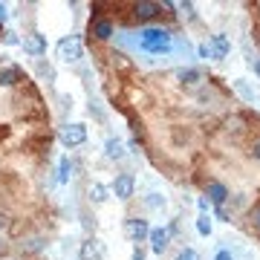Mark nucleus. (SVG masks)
<instances>
[{
  "label": "nucleus",
  "mask_w": 260,
  "mask_h": 260,
  "mask_svg": "<svg viewBox=\"0 0 260 260\" xmlns=\"http://www.w3.org/2000/svg\"><path fill=\"white\" fill-rule=\"evenodd\" d=\"M139 47L150 55H168L174 47V35L162 26H148L139 32Z\"/></svg>",
  "instance_id": "nucleus-1"
},
{
  "label": "nucleus",
  "mask_w": 260,
  "mask_h": 260,
  "mask_svg": "<svg viewBox=\"0 0 260 260\" xmlns=\"http://www.w3.org/2000/svg\"><path fill=\"white\" fill-rule=\"evenodd\" d=\"M87 197H90V203L104 205L107 200H110V188H107V185H102V182H93V185L87 188Z\"/></svg>",
  "instance_id": "nucleus-14"
},
{
  "label": "nucleus",
  "mask_w": 260,
  "mask_h": 260,
  "mask_svg": "<svg viewBox=\"0 0 260 260\" xmlns=\"http://www.w3.org/2000/svg\"><path fill=\"white\" fill-rule=\"evenodd\" d=\"M217 217H220L223 223H229V214H225V208H217Z\"/></svg>",
  "instance_id": "nucleus-31"
},
{
  "label": "nucleus",
  "mask_w": 260,
  "mask_h": 260,
  "mask_svg": "<svg viewBox=\"0 0 260 260\" xmlns=\"http://www.w3.org/2000/svg\"><path fill=\"white\" fill-rule=\"evenodd\" d=\"M0 254H6V243H0Z\"/></svg>",
  "instance_id": "nucleus-33"
},
{
  "label": "nucleus",
  "mask_w": 260,
  "mask_h": 260,
  "mask_svg": "<svg viewBox=\"0 0 260 260\" xmlns=\"http://www.w3.org/2000/svg\"><path fill=\"white\" fill-rule=\"evenodd\" d=\"M159 12H162V6L159 3H150V0H139L136 6H133V15L139 20H150V18H156Z\"/></svg>",
  "instance_id": "nucleus-11"
},
{
  "label": "nucleus",
  "mask_w": 260,
  "mask_h": 260,
  "mask_svg": "<svg viewBox=\"0 0 260 260\" xmlns=\"http://www.w3.org/2000/svg\"><path fill=\"white\" fill-rule=\"evenodd\" d=\"M197 232L203 237H211V214H200L197 217Z\"/></svg>",
  "instance_id": "nucleus-18"
},
{
  "label": "nucleus",
  "mask_w": 260,
  "mask_h": 260,
  "mask_svg": "<svg viewBox=\"0 0 260 260\" xmlns=\"http://www.w3.org/2000/svg\"><path fill=\"white\" fill-rule=\"evenodd\" d=\"M145 203H148L150 208H165V197H162V194H148Z\"/></svg>",
  "instance_id": "nucleus-22"
},
{
  "label": "nucleus",
  "mask_w": 260,
  "mask_h": 260,
  "mask_svg": "<svg viewBox=\"0 0 260 260\" xmlns=\"http://www.w3.org/2000/svg\"><path fill=\"white\" fill-rule=\"evenodd\" d=\"M197 205H200V211H203V214H208V211H211V203H208L205 197H200V200H197Z\"/></svg>",
  "instance_id": "nucleus-26"
},
{
  "label": "nucleus",
  "mask_w": 260,
  "mask_h": 260,
  "mask_svg": "<svg viewBox=\"0 0 260 260\" xmlns=\"http://www.w3.org/2000/svg\"><path fill=\"white\" fill-rule=\"evenodd\" d=\"M6 44H20V38L15 32H6Z\"/></svg>",
  "instance_id": "nucleus-28"
},
{
  "label": "nucleus",
  "mask_w": 260,
  "mask_h": 260,
  "mask_svg": "<svg viewBox=\"0 0 260 260\" xmlns=\"http://www.w3.org/2000/svg\"><path fill=\"white\" fill-rule=\"evenodd\" d=\"M41 246H44V240H41V237H32V240H29L26 246H23V251H38Z\"/></svg>",
  "instance_id": "nucleus-24"
},
{
  "label": "nucleus",
  "mask_w": 260,
  "mask_h": 260,
  "mask_svg": "<svg viewBox=\"0 0 260 260\" xmlns=\"http://www.w3.org/2000/svg\"><path fill=\"white\" fill-rule=\"evenodd\" d=\"M205 197H208V203H211V205L223 208L225 200H229V188H225L223 182H217V179H214V182H208V185H205Z\"/></svg>",
  "instance_id": "nucleus-9"
},
{
  "label": "nucleus",
  "mask_w": 260,
  "mask_h": 260,
  "mask_svg": "<svg viewBox=\"0 0 260 260\" xmlns=\"http://www.w3.org/2000/svg\"><path fill=\"white\" fill-rule=\"evenodd\" d=\"M148 240H150V249L156 251V254H162L168 249V243H171V232L168 229H150Z\"/></svg>",
  "instance_id": "nucleus-10"
},
{
  "label": "nucleus",
  "mask_w": 260,
  "mask_h": 260,
  "mask_svg": "<svg viewBox=\"0 0 260 260\" xmlns=\"http://www.w3.org/2000/svg\"><path fill=\"white\" fill-rule=\"evenodd\" d=\"M58 139L64 148H78L87 142V127H84L81 121H73V124H64V127L58 130Z\"/></svg>",
  "instance_id": "nucleus-3"
},
{
  "label": "nucleus",
  "mask_w": 260,
  "mask_h": 260,
  "mask_svg": "<svg viewBox=\"0 0 260 260\" xmlns=\"http://www.w3.org/2000/svg\"><path fill=\"white\" fill-rule=\"evenodd\" d=\"M249 217H251V225H254V229L260 232V203H254V205H251Z\"/></svg>",
  "instance_id": "nucleus-23"
},
{
  "label": "nucleus",
  "mask_w": 260,
  "mask_h": 260,
  "mask_svg": "<svg viewBox=\"0 0 260 260\" xmlns=\"http://www.w3.org/2000/svg\"><path fill=\"white\" fill-rule=\"evenodd\" d=\"M104 156L113 159V162H119V159L127 156V150H124V142L116 139V136H110V139L104 142Z\"/></svg>",
  "instance_id": "nucleus-12"
},
{
  "label": "nucleus",
  "mask_w": 260,
  "mask_h": 260,
  "mask_svg": "<svg viewBox=\"0 0 260 260\" xmlns=\"http://www.w3.org/2000/svg\"><path fill=\"white\" fill-rule=\"evenodd\" d=\"M70 177H73V162H70V156H64L58 165V182L64 185V182H70Z\"/></svg>",
  "instance_id": "nucleus-17"
},
{
  "label": "nucleus",
  "mask_w": 260,
  "mask_h": 260,
  "mask_svg": "<svg viewBox=\"0 0 260 260\" xmlns=\"http://www.w3.org/2000/svg\"><path fill=\"white\" fill-rule=\"evenodd\" d=\"M23 52L32 58H41L47 55V35H41V32H29V35H23Z\"/></svg>",
  "instance_id": "nucleus-7"
},
{
  "label": "nucleus",
  "mask_w": 260,
  "mask_h": 260,
  "mask_svg": "<svg viewBox=\"0 0 260 260\" xmlns=\"http://www.w3.org/2000/svg\"><path fill=\"white\" fill-rule=\"evenodd\" d=\"M133 260H145V251H142L139 246H136V249H133Z\"/></svg>",
  "instance_id": "nucleus-29"
},
{
  "label": "nucleus",
  "mask_w": 260,
  "mask_h": 260,
  "mask_svg": "<svg viewBox=\"0 0 260 260\" xmlns=\"http://www.w3.org/2000/svg\"><path fill=\"white\" fill-rule=\"evenodd\" d=\"M205 52H208V61H223V58L232 52V41H229V35H223V32L211 35L208 41H205Z\"/></svg>",
  "instance_id": "nucleus-4"
},
{
  "label": "nucleus",
  "mask_w": 260,
  "mask_h": 260,
  "mask_svg": "<svg viewBox=\"0 0 260 260\" xmlns=\"http://www.w3.org/2000/svg\"><path fill=\"white\" fill-rule=\"evenodd\" d=\"M177 260H200V251L191 249V246H185V249L177 251Z\"/></svg>",
  "instance_id": "nucleus-20"
},
{
  "label": "nucleus",
  "mask_w": 260,
  "mask_h": 260,
  "mask_svg": "<svg viewBox=\"0 0 260 260\" xmlns=\"http://www.w3.org/2000/svg\"><path fill=\"white\" fill-rule=\"evenodd\" d=\"M6 18H9V12H6V6H3V3H0V23H3Z\"/></svg>",
  "instance_id": "nucleus-32"
},
{
  "label": "nucleus",
  "mask_w": 260,
  "mask_h": 260,
  "mask_svg": "<svg viewBox=\"0 0 260 260\" xmlns=\"http://www.w3.org/2000/svg\"><path fill=\"white\" fill-rule=\"evenodd\" d=\"M20 81V70L18 67H6V70H0V84L3 87H12V84Z\"/></svg>",
  "instance_id": "nucleus-16"
},
{
  "label": "nucleus",
  "mask_w": 260,
  "mask_h": 260,
  "mask_svg": "<svg viewBox=\"0 0 260 260\" xmlns=\"http://www.w3.org/2000/svg\"><path fill=\"white\" fill-rule=\"evenodd\" d=\"M249 153H251V156H254V159L260 162V139H254V142H251V150H249Z\"/></svg>",
  "instance_id": "nucleus-27"
},
{
  "label": "nucleus",
  "mask_w": 260,
  "mask_h": 260,
  "mask_svg": "<svg viewBox=\"0 0 260 260\" xmlns=\"http://www.w3.org/2000/svg\"><path fill=\"white\" fill-rule=\"evenodd\" d=\"M234 90H237V93H240L243 99H246V102H254V93L249 90V84L243 81V78H237V81H234Z\"/></svg>",
  "instance_id": "nucleus-19"
},
{
  "label": "nucleus",
  "mask_w": 260,
  "mask_h": 260,
  "mask_svg": "<svg viewBox=\"0 0 260 260\" xmlns=\"http://www.w3.org/2000/svg\"><path fill=\"white\" fill-rule=\"evenodd\" d=\"M58 58L61 61H67V64H75V61H81L84 55V47H81V38L78 35H67L58 41V47H55Z\"/></svg>",
  "instance_id": "nucleus-2"
},
{
  "label": "nucleus",
  "mask_w": 260,
  "mask_h": 260,
  "mask_svg": "<svg viewBox=\"0 0 260 260\" xmlns=\"http://www.w3.org/2000/svg\"><path fill=\"white\" fill-rule=\"evenodd\" d=\"M177 78L182 84H200V81H203V73L194 70V67H185V70H179V73H177Z\"/></svg>",
  "instance_id": "nucleus-15"
},
{
  "label": "nucleus",
  "mask_w": 260,
  "mask_h": 260,
  "mask_svg": "<svg viewBox=\"0 0 260 260\" xmlns=\"http://www.w3.org/2000/svg\"><path fill=\"white\" fill-rule=\"evenodd\" d=\"M124 234H127L133 243L148 240V234H150L148 220H142V217H127V220H124Z\"/></svg>",
  "instance_id": "nucleus-6"
},
{
  "label": "nucleus",
  "mask_w": 260,
  "mask_h": 260,
  "mask_svg": "<svg viewBox=\"0 0 260 260\" xmlns=\"http://www.w3.org/2000/svg\"><path fill=\"white\" fill-rule=\"evenodd\" d=\"M177 9L182 12L185 20H197V12H194V3H177Z\"/></svg>",
  "instance_id": "nucleus-21"
},
{
  "label": "nucleus",
  "mask_w": 260,
  "mask_h": 260,
  "mask_svg": "<svg viewBox=\"0 0 260 260\" xmlns=\"http://www.w3.org/2000/svg\"><path fill=\"white\" fill-rule=\"evenodd\" d=\"M78 257L81 260H102L104 257V243L99 237H87L78 249Z\"/></svg>",
  "instance_id": "nucleus-8"
},
{
  "label": "nucleus",
  "mask_w": 260,
  "mask_h": 260,
  "mask_svg": "<svg viewBox=\"0 0 260 260\" xmlns=\"http://www.w3.org/2000/svg\"><path fill=\"white\" fill-rule=\"evenodd\" d=\"M251 67H254V75L260 78V58H251Z\"/></svg>",
  "instance_id": "nucleus-30"
},
{
  "label": "nucleus",
  "mask_w": 260,
  "mask_h": 260,
  "mask_svg": "<svg viewBox=\"0 0 260 260\" xmlns=\"http://www.w3.org/2000/svg\"><path fill=\"white\" fill-rule=\"evenodd\" d=\"M113 32H116V26H113V20H107V18L93 20V35L99 38V41H110V38H113Z\"/></svg>",
  "instance_id": "nucleus-13"
},
{
  "label": "nucleus",
  "mask_w": 260,
  "mask_h": 260,
  "mask_svg": "<svg viewBox=\"0 0 260 260\" xmlns=\"http://www.w3.org/2000/svg\"><path fill=\"white\" fill-rule=\"evenodd\" d=\"M214 260H234V254L229 249H220L217 254H214Z\"/></svg>",
  "instance_id": "nucleus-25"
},
{
  "label": "nucleus",
  "mask_w": 260,
  "mask_h": 260,
  "mask_svg": "<svg viewBox=\"0 0 260 260\" xmlns=\"http://www.w3.org/2000/svg\"><path fill=\"white\" fill-rule=\"evenodd\" d=\"M136 191V177L133 174H116V179L110 182V194L116 200H130Z\"/></svg>",
  "instance_id": "nucleus-5"
}]
</instances>
